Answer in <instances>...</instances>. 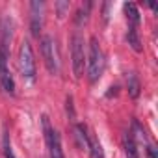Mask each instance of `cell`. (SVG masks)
Listing matches in <instances>:
<instances>
[{
    "label": "cell",
    "instance_id": "obj_1",
    "mask_svg": "<svg viewBox=\"0 0 158 158\" xmlns=\"http://www.w3.org/2000/svg\"><path fill=\"white\" fill-rule=\"evenodd\" d=\"M10 41H11V24L6 21L2 28V39H0V86L10 95L15 93V82L10 73L8 58H10Z\"/></svg>",
    "mask_w": 158,
    "mask_h": 158
},
{
    "label": "cell",
    "instance_id": "obj_2",
    "mask_svg": "<svg viewBox=\"0 0 158 158\" xmlns=\"http://www.w3.org/2000/svg\"><path fill=\"white\" fill-rule=\"evenodd\" d=\"M86 67H88L89 82L95 84L101 78L102 69H104V54H102V48H101L97 37H91V41H89V52L86 56Z\"/></svg>",
    "mask_w": 158,
    "mask_h": 158
},
{
    "label": "cell",
    "instance_id": "obj_3",
    "mask_svg": "<svg viewBox=\"0 0 158 158\" xmlns=\"http://www.w3.org/2000/svg\"><path fill=\"white\" fill-rule=\"evenodd\" d=\"M41 125H43V132H45V143H47L48 158H65L63 149H61V138H60V132L50 125V121H48L47 115L41 117Z\"/></svg>",
    "mask_w": 158,
    "mask_h": 158
},
{
    "label": "cell",
    "instance_id": "obj_4",
    "mask_svg": "<svg viewBox=\"0 0 158 158\" xmlns=\"http://www.w3.org/2000/svg\"><path fill=\"white\" fill-rule=\"evenodd\" d=\"M39 45H41V56L45 60V65H47L48 73L58 74L60 73V54H58L56 41L50 35H43L39 39Z\"/></svg>",
    "mask_w": 158,
    "mask_h": 158
},
{
    "label": "cell",
    "instance_id": "obj_5",
    "mask_svg": "<svg viewBox=\"0 0 158 158\" xmlns=\"http://www.w3.org/2000/svg\"><path fill=\"white\" fill-rule=\"evenodd\" d=\"M19 71L23 74V78L34 82L35 80V60H34V50L30 41H23L19 47Z\"/></svg>",
    "mask_w": 158,
    "mask_h": 158
},
{
    "label": "cell",
    "instance_id": "obj_6",
    "mask_svg": "<svg viewBox=\"0 0 158 158\" xmlns=\"http://www.w3.org/2000/svg\"><path fill=\"white\" fill-rule=\"evenodd\" d=\"M71 58H73V74L74 78L84 76V67H86V50H84V39L82 35L74 34L71 39Z\"/></svg>",
    "mask_w": 158,
    "mask_h": 158
},
{
    "label": "cell",
    "instance_id": "obj_7",
    "mask_svg": "<svg viewBox=\"0 0 158 158\" xmlns=\"http://www.w3.org/2000/svg\"><path fill=\"white\" fill-rule=\"evenodd\" d=\"M43 13H45V4L43 2H30V26H32V34L35 37H39L41 26H43Z\"/></svg>",
    "mask_w": 158,
    "mask_h": 158
},
{
    "label": "cell",
    "instance_id": "obj_8",
    "mask_svg": "<svg viewBox=\"0 0 158 158\" xmlns=\"http://www.w3.org/2000/svg\"><path fill=\"white\" fill-rule=\"evenodd\" d=\"M74 138L78 141V147L82 151H89V141H91V136L88 134V127L82 125V123H76L74 125Z\"/></svg>",
    "mask_w": 158,
    "mask_h": 158
},
{
    "label": "cell",
    "instance_id": "obj_9",
    "mask_svg": "<svg viewBox=\"0 0 158 158\" xmlns=\"http://www.w3.org/2000/svg\"><path fill=\"white\" fill-rule=\"evenodd\" d=\"M125 13H127V21L130 26H138L139 24V11H138V6L134 2H125Z\"/></svg>",
    "mask_w": 158,
    "mask_h": 158
},
{
    "label": "cell",
    "instance_id": "obj_10",
    "mask_svg": "<svg viewBox=\"0 0 158 158\" xmlns=\"http://www.w3.org/2000/svg\"><path fill=\"white\" fill-rule=\"evenodd\" d=\"M123 145H125V152H127V158H139L138 156V147H136V141L130 134H125L123 138Z\"/></svg>",
    "mask_w": 158,
    "mask_h": 158
},
{
    "label": "cell",
    "instance_id": "obj_11",
    "mask_svg": "<svg viewBox=\"0 0 158 158\" xmlns=\"http://www.w3.org/2000/svg\"><path fill=\"white\" fill-rule=\"evenodd\" d=\"M89 156L91 158H104V151H102V145H101V141L97 139V138H91V141H89Z\"/></svg>",
    "mask_w": 158,
    "mask_h": 158
},
{
    "label": "cell",
    "instance_id": "obj_12",
    "mask_svg": "<svg viewBox=\"0 0 158 158\" xmlns=\"http://www.w3.org/2000/svg\"><path fill=\"white\" fill-rule=\"evenodd\" d=\"M128 45L136 52H141V43H139V37H138V30L134 26H128Z\"/></svg>",
    "mask_w": 158,
    "mask_h": 158
},
{
    "label": "cell",
    "instance_id": "obj_13",
    "mask_svg": "<svg viewBox=\"0 0 158 158\" xmlns=\"http://www.w3.org/2000/svg\"><path fill=\"white\" fill-rule=\"evenodd\" d=\"M2 149H4V156L6 158H15V152L11 149V141H10V134L8 132H4V136H2Z\"/></svg>",
    "mask_w": 158,
    "mask_h": 158
},
{
    "label": "cell",
    "instance_id": "obj_14",
    "mask_svg": "<svg viewBox=\"0 0 158 158\" xmlns=\"http://www.w3.org/2000/svg\"><path fill=\"white\" fill-rule=\"evenodd\" d=\"M128 93H130V97H134V99L139 95V82H138L136 74H130V76H128Z\"/></svg>",
    "mask_w": 158,
    "mask_h": 158
},
{
    "label": "cell",
    "instance_id": "obj_15",
    "mask_svg": "<svg viewBox=\"0 0 158 158\" xmlns=\"http://www.w3.org/2000/svg\"><path fill=\"white\" fill-rule=\"evenodd\" d=\"M89 10H91V2H86V6H82L80 11H78V15H76V24H84L88 21Z\"/></svg>",
    "mask_w": 158,
    "mask_h": 158
},
{
    "label": "cell",
    "instance_id": "obj_16",
    "mask_svg": "<svg viewBox=\"0 0 158 158\" xmlns=\"http://www.w3.org/2000/svg\"><path fill=\"white\" fill-rule=\"evenodd\" d=\"M56 8H58V11H60V17H63L65 10H69V2H58Z\"/></svg>",
    "mask_w": 158,
    "mask_h": 158
}]
</instances>
